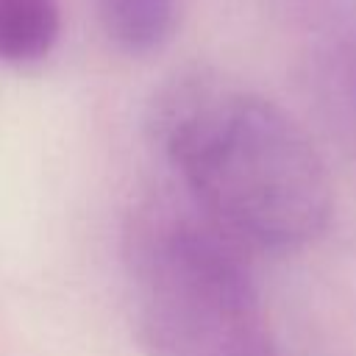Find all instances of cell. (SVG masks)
<instances>
[{
    "label": "cell",
    "instance_id": "cell-1",
    "mask_svg": "<svg viewBox=\"0 0 356 356\" xmlns=\"http://www.w3.org/2000/svg\"><path fill=\"white\" fill-rule=\"evenodd\" d=\"M156 131L203 217L236 245L298 250L328 228L325 161L278 103L186 78L161 97Z\"/></svg>",
    "mask_w": 356,
    "mask_h": 356
},
{
    "label": "cell",
    "instance_id": "cell-2",
    "mask_svg": "<svg viewBox=\"0 0 356 356\" xmlns=\"http://www.w3.org/2000/svg\"><path fill=\"white\" fill-rule=\"evenodd\" d=\"M128 267L159 356H281L242 245L203 214L164 206L136 214Z\"/></svg>",
    "mask_w": 356,
    "mask_h": 356
},
{
    "label": "cell",
    "instance_id": "cell-3",
    "mask_svg": "<svg viewBox=\"0 0 356 356\" xmlns=\"http://www.w3.org/2000/svg\"><path fill=\"white\" fill-rule=\"evenodd\" d=\"M103 33L125 53H153L181 22L184 0H92Z\"/></svg>",
    "mask_w": 356,
    "mask_h": 356
},
{
    "label": "cell",
    "instance_id": "cell-4",
    "mask_svg": "<svg viewBox=\"0 0 356 356\" xmlns=\"http://www.w3.org/2000/svg\"><path fill=\"white\" fill-rule=\"evenodd\" d=\"M58 0H0V61H42L58 42Z\"/></svg>",
    "mask_w": 356,
    "mask_h": 356
}]
</instances>
